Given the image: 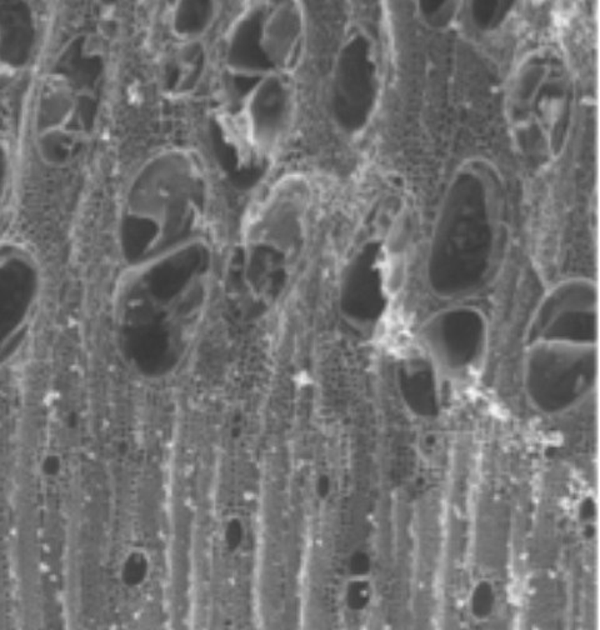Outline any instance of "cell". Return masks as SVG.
<instances>
[{"mask_svg":"<svg viewBox=\"0 0 600 630\" xmlns=\"http://www.w3.org/2000/svg\"><path fill=\"white\" fill-rule=\"evenodd\" d=\"M245 539H247V527L244 524L243 519L236 515L227 519L222 528V542L224 547L228 549L230 553H236L243 548Z\"/></svg>","mask_w":600,"mask_h":630,"instance_id":"obj_3","label":"cell"},{"mask_svg":"<svg viewBox=\"0 0 600 630\" xmlns=\"http://www.w3.org/2000/svg\"><path fill=\"white\" fill-rule=\"evenodd\" d=\"M62 473V460L58 457H48L41 464V474L47 479H57Z\"/></svg>","mask_w":600,"mask_h":630,"instance_id":"obj_5","label":"cell"},{"mask_svg":"<svg viewBox=\"0 0 600 630\" xmlns=\"http://www.w3.org/2000/svg\"><path fill=\"white\" fill-rule=\"evenodd\" d=\"M368 587L366 583L357 579L350 582L348 585L347 589V603L348 606L353 609H360L364 607L365 603L368 601Z\"/></svg>","mask_w":600,"mask_h":630,"instance_id":"obj_4","label":"cell"},{"mask_svg":"<svg viewBox=\"0 0 600 630\" xmlns=\"http://www.w3.org/2000/svg\"><path fill=\"white\" fill-rule=\"evenodd\" d=\"M152 574V558L145 549L131 548L124 554L119 564V580L128 589H139Z\"/></svg>","mask_w":600,"mask_h":630,"instance_id":"obj_2","label":"cell"},{"mask_svg":"<svg viewBox=\"0 0 600 630\" xmlns=\"http://www.w3.org/2000/svg\"><path fill=\"white\" fill-rule=\"evenodd\" d=\"M36 310V289L30 280H0V349L23 334Z\"/></svg>","mask_w":600,"mask_h":630,"instance_id":"obj_1","label":"cell"}]
</instances>
